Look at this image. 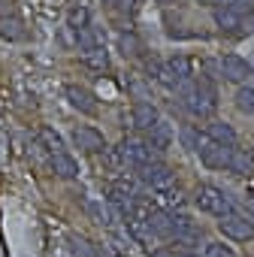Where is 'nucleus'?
<instances>
[{
  "label": "nucleus",
  "mask_w": 254,
  "mask_h": 257,
  "mask_svg": "<svg viewBox=\"0 0 254 257\" xmlns=\"http://www.w3.org/2000/svg\"><path fill=\"white\" fill-rule=\"evenodd\" d=\"M182 106L194 118H212L218 109V94L206 79H200V82H191L188 88H182Z\"/></svg>",
  "instance_id": "f257e3e1"
},
{
  "label": "nucleus",
  "mask_w": 254,
  "mask_h": 257,
  "mask_svg": "<svg viewBox=\"0 0 254 257\" xmlns=\"http://www.w3.org/2000/svg\"><path fill=\"white\" fill-rule=\"evenodd\" d=\"M194 203H197L200 212L215 215V218H230V215H236L230 197H227L221 188H215V185H200L197 194H194Z\"/></svg>",
  "instance_id": "f03ea898"
},
{
  "label": "nucleus",
  "mask_w": 254,
  "mask_h": 257,
  "mask_svg": "<svg viewBox=\"0 0 254 257\" xmlns=\"http://www.w3.org/2000/svg\"><path fill=\"white\" fill-rule=\"evenodd\" d=\"M137 176L155 191V194H170V191H176L179 188V182H176V173L167 167V164H161V161H152V164H146V167H140L137 170Z\"/></svg>",
  "instance_id": "7ed1b4c3"
},
{
  "label": "nucleus",
  "mask_w": 254,
  "mask_h": 257,
  "mask_svg": "<svg viewBox=\"0 0 254 257\" xmlns=\"http://www.w3.org/2000/svg\"><path fill=\"white\" fill-rule=\"evenodd\" d=\"M118 161H121V164H131L134 170H140V167H146V164L155 161V152H152L149 143H143V140H124V143L118 146Z\"/></svg>",
  "instance_id": "20e7f679"
},
{
  "label": "nucleus",
  "mask_w": 254,
  "mask_h": 257,
  "mask_svg": "<svg viewBox=\"0 0 254 257\" xmlns=\"http://www.w3.org/2000/svg\"><path fill=\"white\" fill-rule=\"evenodd\" d=\"M218 230L224 233V239H233V242H248V239H254V221L245 218V215L221 218V221H218Z\"/></svg>",
  "instance_id": "39448f33"
},
{
  "label": "nucleus",
  "mask_w": 254,
  "mask_h": 257,
  "mask_svg": "<svg viewBox=\"0 0 254 257\" xmlns=\"http://www.w3.org/2000/svg\"><path fill=\"white\" fill-rule=\"evenodd\" d=\"M221 76L227 79V82H233V85H245L251 76H254V67L245 61V58H239V55H224L221 58Z\"/></svg>",
  "instance_id": "423d86ee"
},
{
  "label": "nucleus",
  "mask_w": 254,
  "mask_h": 257,
  "mask_svg": "<svg viewBox=\"0 0 254 257\" xmlns=\"http://www.w3.org/2000/svg\"><path fill=\"white\" fill-rule=\"evenodd\" d=\"M64 97H67L70 106L79 109L82 115H97V97H94L88 88H82V85H67V88H64Z\"/></svg>",
  "instance_id": "0eeeda50"
},
{
  "label": "nucleus",
  "mask_w": 254,
  "mask_h": 257,
  "mask_svg": "<svg viewBox=\"0 0 254 257\" xmlns=\"http://www.w3.org/2000/svg\"><path fill=\"white\" fill-rule=\"evenodd\" d=\"M203 236V230L197 227V221H191L188 215H176L173 212V239L182 245H197Z\"/></svg>",
  "instance_id": "6e6552de"
},
{
  "label": "nucleus",
  "mask_w": 254,
  "mask_h": 257,
  "mask_svg": "<svg viewBox=\"0 0 254 257\" xmlns=\"http://www.w3.org/2000/svg\"><path fill=\"white\" fill-rule=\"evenodd\" d=\"M73 143L82 152H88V155L106 152V140H103V134L97 131V127H76V131H73Z\"/></svg>",
  "instance_id": "1a4fd4ad"
},
{
  "label": "nucleus",
  "mask_w": 254,
  "mask_h": 257,
  "mask_svg": "<svg viewBox=\"0 0 254 257\" xmlns=\"http://www.w3.org/2000/svg\"><path fill=\"white\" fill-rule=\"evenodd\" d=\"M173 140H176L173 124H167V121H158L152 131H149V149H152V152H167V149H173Z\"/></svg>",
  "instance_id": "9d476101"
},
{
  "label": "nucleus",
  "mask_w": 254,
  "mask_h": 257,
  "mask_svg": "<svg viewBox=\"0 0 254 257\" xmlns=\"http://www.w3.org/2000/svg\"><path fill=\"white\" fill-rule=\"evenodd\" d=\"M131 118H134V127H137V131H146V134L152 131L158 121H161V115H158L155 103H134Z\"/></svg>",
  "instance_id": "9b49d317"
},
{
  "label": "nucleus",
  "mask_w": 254,
  "mask_h": 257,
  "mask_svg": "<svg viewBox=\"0 0 254 257\" xmlns=\"http://www.w3.org/2000/svg\"><path fill=\"white\" fill-rule=\"evenodd\" d=\"M215 25L224 34H239L242 31V13L233 7H215Z\"/></svg>",
  "instance_id": "f8f14e48"
},
{
  "label": "nucleus",
  "mask_w": 254,
  "mask_h": 257,
  "mask_svg": "<svg viewBox=\"0 0 254 257\" xmlns=\"http://www.w3.org/2000/svg\"><path fill=\"white\" fill-rule=\"evenodd\" d=\"M206 137H209L212 143H218V146L236 149V131H233L230 124H224V121H209V124H206Z\"/></svg>",
  "instance_id": "ddd939ff"
},
{
  "label": "nucleus",
  "mask_w": 254,
  "mask_h": 257,
  "mask_svg": "<svg viewBox=\"0 0 254 257\" xmlns=\"http://www.w3.org/2000/svg\"><path fill=\"white\" fill-rule=\"evenodd\" d=\"M0 37H4V40H10V43H22V40L28 37V31H25V22H22L16 13H10V16H0Z\"/></svg>",
  "instance_id": "4468645a"
},
{
  "label": "nucleus",
  "mask_w": 254,
  "mask_h": 257,
  "mask_svg": "<svg viewBox=\"0 0 254 257\" xmlns=\"http://www.w3.org/2000/svg\"><path fill=\"white\" fill-rule=\"evenodd\" d=\"M149 230H152V236L173 239V212H167V209H155V212L149 215Z\"/></svg>",
  "instance_id": "2eb2a0df"
},
{
  "label": "nucleus",
  "mask_w": 254,
  "mask_h": 257,
  "mask_svg": "<svg viewBox=\"0 0 254 257\" xmlns=\"http://www.w3.org/2000/svg\"><path fill=\"white\" fill-rule=\"evenodd\" d=\"M230 173L254 176V149H233L230 152Z\"/></svg>",
  "instance_id": "dca6fc26"
},
{
  "label": "nucleus",
  "mask_w": 254,
  "mask_h": 257,
  "mask_svg": "<svg viewBox=\"0 0 254 257\" xmlns=\"http://www.w3.org/2000/svg\"><path fill=\"white\" fill-rule=\"evenodd\" d=\"M52 170H55V176L58 179H76L79 176V164L67 155V152H61V155H52Z\"/></svg>",
  "instance_id": "f3484780"
},
{
  "label": "nucleus",
  "mask_w": 254,
  "mask_h": 257,
  "mask_svg": "<svg viewBox=\"0 0 254 257\" xmlns=\"http://www.w3.org/2000/svg\"><path fill=\"white\" fill-rule=\"evenodd\" d=\"M167 67L173 70V76L185 85V82H191L194 79V61L188 58V55H173L170 61H167Z\"/></svg>",
  "instance_id": "a211bd4d"
},
{
  "label": "nucleus",
  "mask_w": 254,
  "mask_h": 257,
  "mask_svg": "<svg viewBox=\"0 0 254 257\" xmlns=\"http://www.w3.org/2000/svg\"><path fill=\"white\" fill-rule=\"evenodd\" d=\"M67 242H70V254H73V257H97V254H100L97 245H94L88 236H82V233H70Z\"/></svg>",
  "instance_id": "6ab92c4d"
},
{
  "label": "nucleus",
  "mask_w": 254,
  "mask_h": 257,
  "mask_svg": "<svg viewBox=\"0 0 254 257\" xmlns=\"http://www.w3.org/2000/svg\"><path fill=\"white\" fill-rule=\"evenodd\" d=\"M82 64L91 67V70H106L109 67V55L103 46H94V49H85L82 52Z\"/></svg>",
  "instance_id": "aec40b11"
},
{
  "label": "nucleus",
  "mask_w": 254,
  "mask_h": 257,
  "mask_svg": "<svg viewBox=\"0 0 254 257\" xmlns=\"http://www.w3.org/2000/svg\"><path fill=\"white\" fill-rule=\"evenodd\" d=\"M118 46H121V55H124V58H140V55L146 52V46L140 43L137 34H121V37H118Z\"/></svg>",
  "instance_id": "412c9836"
},
{
  "label": "nucleus",
  "mask_w": 254,
  "mask_h": 257,
  "mask_svg": "<svg viewBox=\"0 0 254 257\" xmlns=\"http://www.w3.org/2000/svg\"><path fill=\"white\" fill-rule=\"evenodd\" d=\"M67 28H70L73 34H79V31L91 28V13H88L85 7H73V10H70V16H67Z\"/></svg>",
  "instance_id": "4be33fe9"
},
{
  "label": "nucleus",
  "mask_w": 254,
  "mask_h": 257,
  "mask_svg": "<svg viewBox=\"0 0 254 257\" xmlns=\"http://www.w3.org/2000/svg\"><path fill=\"white\" fill-rule=\"evenodd\" d=\"M40 140H43V146L49 149V155H61V152H64V140L52 131V127H43V131H40Z\"/></svg>",
  "instance_id": "5701e85b"
},
{
  "label": "nucleus",
  "mask_w": 254,
  "mask_h": 257,
  "mask_svg": "<svg viewBox=\"0 0 254 257\" xmlns=\"http://www.w3.org/2000/svg\"><path fill=\"white\" fill-rule=\"evenodd\" d=\"M236 106H239V112H245V115H254V88L242 85V88L236 91Z\"/></svg>",
  "instance_id": "b1692460"
},
{
  "label": "nucleus",
  "mask_w": 254,
  "mask_h": 257,
  "mask_svg": "<svg viewBox=\"0 0 254 257\" xmlns=\"http://www.w3.org/2000/svg\"><path fill=\"white\" fill-rule=\"evenodd\" d=\"M200 257H236V254H233V248L224 245V242H206V248H203Z\"/></svg>",
  "instance_id": "393cba45"
},
{
  "label": "nucleus",
  "mask_w": 254,
  "mask_h": 257,
  "mask_svg": "<svg viewBox=\"0 0 254 257\" xmlns=\"http://www.w3.org/2000/svg\"><path fill=\"white\" fill-rule=\"evenodd\" d=\"M164 200H167L170 206H185V194H182V188H176V191L164 194Z\"/></svg>",
  "instance_id": "a878e982"
},
{
  "label": "nucleus",
  "mask_w": 254,
  "mask_h": 257,
  "mask_svg": "<svg viewBox=\"0 0 254 257\" xmlns=\"http://www.w3.org/2000/svg\"><path fill=\"white\" fill-rule=\"evenodd\" d=\"M152 257H179V254H176L173 248H155V251H152Z\"/></svg>",
  "instance_id": "bb28decb"
},
{
  "label": "nucleus",
  "mask_w": 254,
  "mask_h": 257,
  "mask_svg": "<svg viewBox=\"0 0 254 257\" xmlns=\"http://www.w3.org/2000/svg\"><path fill=\"white\" fill-rule=\"evenodd\" d=\"M197 4H203V7H218V0H197Z\"/></svg>",
  "instance_id": "cd10ccee"
},
{
  "label": "nucleus",
  "mask_w": 254,
  "mask_h": 257,
  "mask_svg": "<svg viewBox=\"0 0 254 257\" xmlns=\"http://www.w3.org/2000/svg\"><path fill=\"white\" fill-rule=\"evenodd\" d=\"M103 4H106V7H118V4H121V0H103Z\"/></svg>",
  "instance_id": "c85d7f7f"
},
{
  "label": "nucleus",
  "mask_w": 254,
  "mask_h": 257,
  "mask_svg": "<svg viewBox=\"0 0 254 257\" xmlns=\"http://www.w3.org/2000/svg\"><path fill=\"white\" fill-rule=\"evenodd\" d=\"M155 4H161V7H170V4H173V0H155Z\"/></svg>",
  "instance_id": "c756f323"
},
{
  "label": "nucleus",
  "mask_w": 254,
  "mask_h": 257,
  "mask_svg": "<svg viewBox=\"0 0 254 257\" xmlns=\"http://www.w3.org/2000/svg\"><path fill=\"white\" fill-rule=\"evenodd\" d=\"M179 257H200V254H179Z\"/></svg>",
  "instance_id": "7c9ffc66"
}]
</instances>
